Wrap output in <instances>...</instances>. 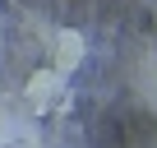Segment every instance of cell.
Wrapping results in <instances>:
<instances>
[{
	"instance_id": "2",
	"label": "cell",
	"mask_w": 157,
	"mask_h": 148,
	"mask_svg": "<svg viewBox=\"0 0 157 148\" xmlns=\"http://www.w3.org/2000/svg\"><path fill=\"white\" fill-rule=\"evenodd\" d=\"M60 88H65V74H60L56 65H46V69H33V74H28V102H33L37 111H42Z\"/></svg>"
},
{
	"instance_id": "1",
	"label": "cell",
	"mask_w": 157,
	"mask_h": 148,
	"mask_svg": "<svg viewBox=\"0 0 157 148\" xmlns=\"http://www.w3.org/2000/svg\"><path fill=\"white\" fill-rule=\"evenodd\" d=\"M83 60H88V37L78 28H60L56 33V69L60 74H74Z\"/></svg>"
}]
</instances>
